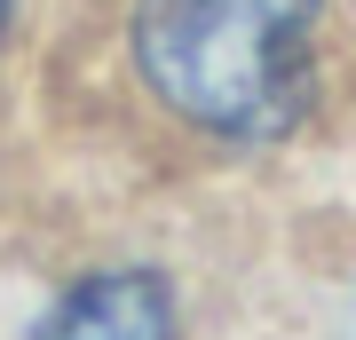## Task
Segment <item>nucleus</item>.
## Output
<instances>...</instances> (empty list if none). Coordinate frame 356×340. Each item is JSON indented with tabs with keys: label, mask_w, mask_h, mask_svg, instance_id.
Instances as JSON below:
<instances>
[{
	"label": "nucleus",
	"mask_w": 356,
	"mask_h": 340,
	"mask_svg": "<svg viewBox=\"0 0 356 340\" xmlns=\"http://www.w3.org/2000/svg\"><path fill=\"white\" fill-rule=\"evenodd\" d=\"M317 0H135V63L206 135L269 143L317 88Z\"/></svg>",
	"instance_id": "obj_1"
},
{
	"label": "nucleus",
	"mask_w": 356,
	"mask_h": 340,
	"mask_svg": "<svg viewBox=\"0 0 356 340\" xmlns=\"http://www.w3.org/2000/svg\"><path fill=\"white\" fill-rule=\"evenodd\" d=\"M32 340H175V293L151 269H103L79 277Z\"/></svg>",
	"instance_id": "obj_2"
},
{
	"label": "nucleus",
	"mask_w": 356,
	"mask_h": 340,
	"mask_svg": "<svg viewBox=\"0 0 356 340\" xmlns=\"http://www.w3.org/2000/svg\"><path fill=\"white\" fill-rule=\"evenodd\" d=\"M0 24H8V0H0Z\"/></svg>",
	"instance_id": "obj_3"
}]
</instances>
